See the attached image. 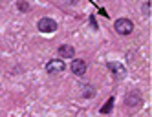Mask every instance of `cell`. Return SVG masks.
I'll list each match as a JSON object with an SVG mask.
<instances>
[{
  "instance_id": "obj_4",
  "label": "cell",
  "mask_w": 152,
  "mask_h": 117,
  "mask_svg": "<svg viewBox=\"0 0 152 117\" xmlns=\"http://www.w3.org/2000/svg\"><path fill=\"white\" fill-rule=\"evenodd\" d=\"M106 66H108V70L114 73V77H115L117 81L126 77V68H125L123 64H119V62H108Z\"/></svg>"
},
{
  "instance_id": "obj_6",
  "label": "cell",
  "mask_w": 152,
  "mask_h": 117,
  "mask_svg": "<svg viewBox=\"0 0 152 117\" xmlns=\"http://www.w3.org/2000/svg\"><path fill=\"white\" fill-rule=\"evenodd\" d=\"M57 53H59L61 59H73L75 57V48L70 46V44H62V46H59Z\"/></svg>"
},
{
  "instance_id": "obj_7",
  "label": "cell",
  "mask_w": 152,
  "mask_h": 117,
  "mask_svg": "<svg viewBox=\"0 0 152 117\" xmlns=\"http://www.w3.org/2000/svg\"><path fill=\"white\" fill-rule=\"evenodd\" d=\"M126 106H130V108H134V106H139L141 104V95L137 92H132V93H128L126 95Z\"/></svg>"
},
{
  "instance_id": "obj_8",
  "label": "cell",
  "mask_w": 152,
  "mask_h": 117,
  "mask_svg": "<svg viewBox=\"0 0 152 117\" xmlns=\"http://www.w3.org/2000/svg\"><path fill=\"white\" fill-rule=\"evenodd\" d=\"M81 95H83V97H94V95H95V88H94V86H90V84H84Z\"/></svg>"
},
{
  "instance_id": "obj_1",
  "label": "cell",
  "mask_w": 152,
  "mask_h": 117,
  "mask_svg": "<svg viewBox=\"0 0 152 117\" xmlns=\"http://www.w3.org/2000/svg\"><path fill=\"white\" fill-rule=\"evenodd\" d=\"M114 29H115L117 35L126 37V35H130L134 31V22L130 18H117L114 22Z\"/></svg>"
},
{
  "instance_id": "obj_10",
  "label": "cell",
  "mask_w": 152,
  "mask_h": 117,
  "mask_svg": "<svg viewBox=\"0 0 152 117\" xmlns=\"http://www.w3.org/2000/svg\"><path fill=\"white\" fill-rule=\"evenodd\" d=\"M17 7L20 9V11H29V9H31V6L26 2V0H18V2H17Z\"/></svg>"
},
{
  "instance_id": "obj_3",
  "label": "cell",
  "mask_w": 152,
  "mask_h": 117,
  "mask_svg": "<svg viewBox=\"0 0 152 117\" xmlns=\"http://www.w3.org/2000/svg\"><path fill=\"white\" fill-rule=\"evenodd\" d=\"M64 70H66V64H64V60H61V59H51L48 64H46V71L51 73V75L62 73Z\"/></svg>"
},
{
  "instance_id": "obj_9",
  "label": "cell",
  "mask_w": 152,
  "mask_h": 117,
  "mask_svg": "<svg viewBox=\"0 0 152 117\" xmlns=\"http://www.w3.org/2000/svg\"><path fill=\"white\" fill-rule=\"evenodd\" d=\"M112 108H114V97L108 99V101L101 106V110H99V112H101V113H110V112H112Z\"/></svg>"
},
{
  "instance_id": "obj_11",
  "label": "cell",
  "mask_w": 152,
  "mask_h": 117,
  "mask_svg": "<svg viewBox=\"0 0 152 117\" xmlns=\"http://www.w3.org/2000/svg\"><path fill=\"white\" fill-rule=\"evenodd\" d=\"M90 24L94 26V29H97V28H99V26H97V20H95V17H94V15L90 17Z\"/></svg>"
},
{
  "instance_id": "obj_2",
  "label": "cell",
  "mask_w": 152,
  "mask_h": 117,
  "mask_svg": "<svg viewBox=\"0 0 152 117\" xmlns=\"http://www.w3.org/2000/svg\"><path fill=\"white\" fill-rule=\"evenodd\" d=\"M57 28H59L57 22L53 18H50V17H42L39 20V24H37V29L40 31V33H55Z\"/></svg>"
},
{
  "instance_id": "obj_12",
  "label": "cell",
  "mask_w": 152,
  "mask_h": 117,
  "mask_svg": "<svg viewBox=\"0 0 152 117\" xmlns=\"http://www.w3.org/2000/svg\"><path fill=\"white\" fill-rule=\"evenodd\" d=\"M143 13H145V15L148 17V0H147L145 4H143Z\"/></svg>"
},
{
  "instance_id": "obj_5",
  "label": "cell",
  "mask_w": 152,
  "mask_h": 117,
  "mask_svg": "<svg viewBox=\"0 0 152 117\" xmlns=\"http://www.w3.org/2000/svg\"><path fill=\"white\" fill-rule=\"evenodd\" d=\"M72 73L73 75H77V77H83L84 73H86V62L83 59H73L72 60V66H70Z\"/></svg>"
}]
</instances>
